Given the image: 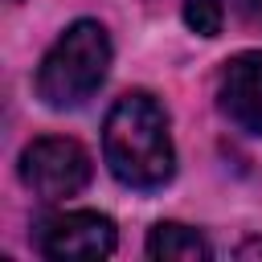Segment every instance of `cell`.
Instances as JSON below:
<instances>
[{
	"label": "cell",
	"mask_w": 262,
	"mask_h": 262,
	"mask_svg": "<svg viewBox=\"0 0 262 262\" xmlns=\"http://www.w3.org/2000/svg\"><path fill=\"white\" fill-rule=\"evenodd\" d=\"M102 156L119 184L139 192L164 188L176 172V147L164 106L143 90L115 98L102 123Z\"/></svg>",
	"instance_id": "1"
},
{
	"label": "cell",
	"mask_w": 262,
	"mask_h": 262,
	"mask_svg": "<svg viewBox=\"0 0 262 262\" xmlns=\"http://www.w3.org/2000/svg\"><path fill=\"white\" fill-rule=\"evenodd\" d=\"M111 70V37L98 20H74L53 49L41 57L37 70V94L53 111L82 106Z\"/></svg>",
	"instance_id": "2"
},
{
	"label": "cell",
	"mask_w": 262,
	"mask_h": 262,
	"mask_svg": "<svg viewBox=\"0 0 262 262\" xmlns=\"http://www.w3.org/2000/svg\"><path fill=\"white\" fill-rule=\"evenodd\" d=\"M20 184L41 201H66L90 184V151L66 135L33 139L20 151Z\"/></svg>",
	"instance_id": "3"
},
{
	"label": "cell",
	"mask_w": 262,
	"mask_h": 262,
	"mask_svg": "<svg viewBox=\"0 0 262 262\" xmlns=\"http://www.w3.org/2000/svg\"><path fill=\"white\" fill-rule=\"evenodd\" d=\"M119 246L115 221L94 213V209H74L41 221L37 229V250L57 262H90V258H111Z\"/></svg>",
	"instance_id": "4"
},
{
	"label": "cell",
	"mask_w": 262,
	"mask_h": 262,
	"mask_svg": "<svg viewBox=\"0 0 262 262\" xmlns=\"http://www.w3.org/2000/svg\"><path fill=\"white\" fill-rule=\"evenodd\" d=\"M217 106L237 131L262 135V53L258 49H246L225 61L217 78Z\"/></svg>",
	"instance_id": "5"
},
{
	"label": "cell",
	"mask_w": 262,
	"mask_h": 262,
	"mask_svg": "<svg viewBox=\"0 0 262 262\" xmlns=\"http://www.w3.org/2000/svg\"><path fill=\"white\" fill-rule=\"evenodd\" d=\"M209 254V242L180 221H160L147 233V258L156 262H205Z\"/></svg>",
	"instance_id": "6"
},
{
	"label": "cell",
	"mask_w": 262,
	"mask_h": 262,
	"mask_svg": "<svg viewBox=\"0 0 262 262\" xmlns=\"http://www.w3.org/2000/svg\"><path fill=\"white\" fill-rule=\"evenodd\" d=\"M184 25L196 37H217L225 25V8L221 0H184Z\"/></svg>",
	"instance_id": "7"
},
{
	"label": "cell",
	"mask_w": 262,
	"mask_h": 262,
	"mask_svg": "<svg viewBox=\"0 0 262 262\" xmlns=\"http://www.w3.org/2000/svg\"><path fill=\"white\" fill-rule=\"evenodd\" d=\"M242 8H246L250 16H258V12H262V0H242Z\"/></svg>",
	"instance_id": "8"
}]
</instances>
